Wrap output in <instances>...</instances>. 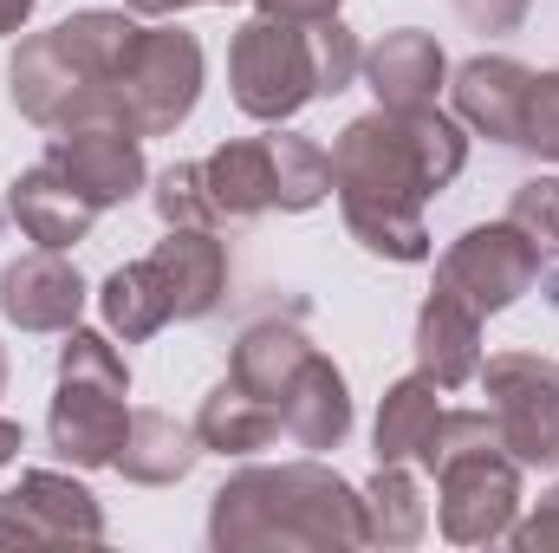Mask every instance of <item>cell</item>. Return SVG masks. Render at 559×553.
<instances>
[{
  "mask_svg": "<svg viewBox=\"0 0 559 553\" xmlns=\"http://www.w3.org/2000/svg\"><path fill=\"white\" fill-rule=\"evenodd\" d=\"M462 163H468V138L436 105H417V111L378 105L371 118H352L345 138L332 143V189L358 248L384 261H429L423 202L449 189Z\"/></svg>",
  "mask_w": 559,
  "mask_h": 553,
  "instance_id": "1",
  "label": "cell"
},
{
  "mask_svg": "<svg viewBox=\"0 0 559 553\" xmlns=\"http://www.w3.org/2000/svg\"><path fill=\"white\" fill-rule=\"evenodd\" d=\"M209 541L222 553L241 548H371L365 534V495L319 469V462H286V469H241L222 482L209 508Z\"/></svg>",
  "mask_w": 559,
  "mask_h": 553,
  "instance_id": "2",
  "label": "cell"
},
{
  "mask_svg": "<svg viewBox=\"0 0 559 553\" xmlns=\"http://www.w3.org/2000/svg\"><path fill=\"white\" fill-rule=\"evenodd\" d=\"M105 92H111V111H118L124 131H138V138L176 131L195 111V98H202V46H195V33H182V26H138L131 52L118 59Z\"/></svg>",
  "mask_w": 559,
  "mask_h": 553,
  "instance_id": "3",
  "label": "cell"
},
{
  "mask_svg": "<svg viewBox=\"0 0 559 553\" xmlns=\"http://www.w3.org/2000/svg\"><path fill=\"white\" fill-rule=\"evenodd\" d=\"M228 85H235V105L261 125H280L306 98H319L312 92V59H306V26L274 20V13L248 20L228 46Z\"/></svg>",
  "mask_w": 559,
  "mask_h": 553,
  "instance_id": "4",
  "label": "cell"
},
{
  "mask_svg": "<svg viewBox=\"0 0 559 553\" xmlns=\"http://www.w3.org/2000/svg\"><path fill=\"white\" fill-rule=\"evenodd\" d=\"M488 385V411L521 469H559V365L534 352H501L475 372Z\"/></svg>",
  "mask_w": 559,
  "mask_h": 553,
  "instance_id": "5",
  "label": "cell"
},
{
  "mask_svg": "<svg viewBox=\"0 0 559 553\" xmlns=\"http://www.w3.org/2000/svg\"><path fill=\"white\" fill-rule=\"evenodd\" d=\"M436 521L455 548H488V541H508L514 515H521V462L508 449H475V456H455L449 469H436Z\"/></svg>",
  "mask_w": 559,
  "mask_h": 553,
  "instance_id": "6",
  "label": "cell"
},
{
  "mask_svg": "<svg viewBox=\"0 0 559 553\" xmlns=\"http://www.w3.org/2000/svg\"><path fill=\"white\" fill-rule=\"evenodd\" d=\"M66 541H105V508L85 482L33 469L0 495V548H66Z\"/></svg>",
  "mask_w": 559,
  "mask_h": 553,
  "instance_id": "7",
  "label": "cell"
},
{
  "mask_svg": "<svg viewBox=\"0 0 559 553\" xmlns=\"http://www.w3.org/2000/svg\"><path fill=\"white\" fill-rule=\"evenodd\" d=\"M540 268H547V261H540L508 222H488V228H468V235L442 255L436 280H442L449 293H462V299L488 319V313L514 306V299L540 280Z\"/></svg>",
  "mask_w": 559,
  "mask_h": 553,
  "instance_id": "8",
  "label": "cell"
},
{
  "mask_svg": "<svg viewBox=\"0 0 559 553\" xmlns=\"http://www.w3.org/2000/svg\"><path fill=\"white\" fill-rule=\"evenodd\" d=\"M46 163L92 202V209H111V202H131L143 189V138L124 125H72L59 131Z\"/></svg>",
  "mask_w": 559,
  "mask_h": 553,
  "instance_id": "9",
  "label": "cell"
},
{
  "mask_svg": "<svg viewBox=\"0 0 559 553\" xmlns=\"http://www.w3.org/2000/svg\"><path fill=\"white\" fill-rule=\"evenodd\" d=\"M0 313L20 332H72L85 313V280L72 261H59V248H33L0 268Z\"/></svg>",
  "mask_w": 559,
  "mask_h": 553,
  "instance_id": "10",
  "label": "cell"
},
{
  "mask_svg": "<svg viewBox=\"0 0 559 553\" xmlns=\"http://www.w3.org/2000/svg\"><path fill=\"white\" fill-rule=\"evenodd\" d=\"M124 423H131L124 391L59 378V398H52V416H46V443H52L72 469H105V462H118V449H124Z\"/></svg>",
  "mask_w": 559,
  "mask_h": 553,
  "instance_id": "11",
  "label": "cell"
},
{
  "mask_svg": "<svg viewBox=\"0 0 559 553\" xmlns=\"http://www.w3.org/2000/svg\"><path fill=\"white\" fill-rule=\"evenodd\" d=\"M13 105L33 118V125H46V131H59L66 118H72V105L98 85L66 46H59V33H39V39H26L20 52H13Z\"/></svg>",
  "mask_w": 559,
  "mask_h": 553,
  "instance_id": "12",
  "label": "cell"
},
{
  "mask_svg": "<svg viewBox=\"0 0 559 553\" xmlns=\"http://www.w3.org/2000/svg\"><path fill=\"white\" fill-rule=\"evenodd\" d=\"M417 365L442 391H455V385H468L481 372V313L462 293H449L442 280H436V293L417 313Z\"/></svg>",
  "mask_w": 559,
  "mask_h": 553,
  "instance_id": "13",
  "label": "cell"
},
{
  "mask_svg": "<svg viewBox=\"0 0 559 553\" xmlns=\"http://www.w3.org/2000/svg\"><path fill=\"white\" fill-rule=\"evenodd\" d=\"M534 72L508 52H481L455 72V111L495 143H521V111H527Z\"/></svg>",
  "mask_w": 559,
  "mask_h": 553,
  "instance_id": "14",
  "label": "cell"
},
{
  "mask_svg": "<svg viewBox=\"0 0 559 553\" xmlns=\"http://www.w3.org/2000/svg\"><path fill=\"white\" fill-rule=\"evenodd\" d=\"M156 274L169 286V313L176 319H209L228 293V248L215 242V228H169V242H156Z\"/></svg>",
  "mask_w": 559,
  "mask_h": 553,
  "instance_id": "15",
  "label": "cell"
},
{
  "mask_svg": "<svg viewBox=\"0 0 559 553\" xmlns=\"http://www.w3.org/2000/svg\"><path fill=\"white\" fill-rule=\"evenodd\" d=\"M280 430L299 443V449H338L345 443V430H352V398H345V378H338V365L332 358H306L293 378H286V391H280Z\"/></svg>",
  "mask_w": 559,
  "mask_h": 553,
  "instance_id": "16",
  "label": "cell"
},
{
  "mask_svg": "<svg viewBox=\"0 0 559 553\" xmlns=\"http://www.w3.org/2000/svg\"><path fill=\"white\" fill-rule=\"evenodd\" d=\"M7 215L20 222V235L26 242H39V248H72V242H85V228H92V202L52 169V163H39V169H26L20 183H13V196H7Z\"/></svg>",
  "mask_w": 559,
  "mask_h": 553,
  "instance_id": "17",
  "label": "cell"
},
{
  "mask_svg": "<svg viewBox=\"0 0 559 553\" xmlns=\"http://www.w3.org/2000/svg\"><path fill=\"white\" fill-rule=\"evenodd\" d=\"M365 72H371V92L384 111H417V105H436V85H442V46L404 26V33H384L371 52H365Z\"/></svg>",
  "mask_w": 559,
  "mask_h": 553,
  "instance_id": "18",
  "label": "cell"
},
{
  "mask_svg": "<svg viewBox=\"0 0 559 553\" xmlns=\"http://www.w3.org/2000/svg\"><path fill=\"white\" fill-rule=\"evenodd\" d=\"M195 456H202L195 423H176L169 411H131L124 449L111 469H124V482H143V489H169L195 469Z\"/></svg>",
  "mask_w": 559,
  "mask_h": 553,
  "instance_id": "19",
  "label": "cell"
},
{
  "mask_svg": "<svg viewBox=\"0 0 559 553\" xmlns=\"http://www.w3.org/2000/svg\"><path fill=\"white\" fill-rule=\"evenodd\" d=\"M202 176H209V196H215L222 222H254V215L274 209V150H267V138L222 143L202 163Z\"/></svg>",
  "mask_w": 559,
  "mask_h": 553,
  "instance_id": "20",
  "label": "cell"
},
{
  "mask_svg": "<svg viewBox=\"0 0 559 553\" xmlns=\"http://www.w3.org/2000/svg\"><path fill=\"white\" fill-rule=\"evenodd\" d=\"M195 436H202V449H215V456H254V449H267L280 436V411L267 398H254L248 385L222 378V385L202 398V411H195Z\"/></svg>",
  "mask_w": 559,
  "mask_h": 553,
  "instance_id": "21",
  "label": "cell"
},
{
  "mask_svg": "<svg viewBox=\"0 0 559 553\" xmlns=\"http://www.w3.org/2000/svg\"><path fill=\"white\" fill-rule=\"evenodd\" d=\"M306 358H312V345H306L299 319H261V326H248V332H241V345H235V365H228V378H235V385H248L254 398L280 404L286 378H293V372H299Z\"/></svg>",
  "mask_w": 559,
  "mask_h": 553,
  "instance_id": "22",
  "label": "cell"
},
{
  "mask_svg": "<svg viewBox=\"0 0 559 553\" xmlns=\"http://www.w3.org/2000/svg\"><path fill=\"white\" fill-rule=\"evenodd\" d=\"M423 528H429V508H423V489L404 462H378L371 489H365V534L371 548H417Z\"/></svg>",
  "mask_w": 559,
  "mask_h": 553,
  "instance_id": "23",
  "label": "cell"
},
{
  "mask_svg": "<svg viewBox=\"0 0 559 553\" xmlns=\"http://www.w3.org/2000/svg\"><path fill=\"white\" fill-rule=\"evenodd\" d=\"M98 306H105V326H111V332H124V345L156 339V332L176 319V313H169V286H163V274H156V261L118 268V274L105 280Z\"/></svg>",
  "mask_w": 559,
  "mask_h": 553,
  "instance_id": "24",
  "label": "cell"
},
{
  "mask_svg": "<svg viewBox=\"0 0 559 553\" xmlns=\"http://www.w3.org/2000/svg\"><path fill=\"white\" fill-rule=\"evenodd\" d=\"M436 391H442V385L423 378V372L384 391V404H378V462H417L423 436H429L436 416H442Z\"/></svg>",
  "mask_w": 559,
  "mask_h": 553,
  "instance_id": "25",
  "label": "cell"
},
{
  "mask_svg": "<svg viewBox=\"0 0 559 553\" xmlns=\"http://www.w3.org/2000/svg\"><path fill=\"white\" fill-rule=\"evenodd\" d=\"M274 150V209H319L325 196H332V156L319 150L312 138H267Z\"/></svg>",
  "mask_w": 559,
  "mask_h": 553,
  "instance_id": "26",
  "label": "cell"
},
{
  "mask_svg": "<svg viewBox=\"0 0 559 553\" xmlns=\"http://www.w3.org/2000/svg\"><path fill=\"white\" fill-rule=\"evenodd\" d=\"M306 59H312V92H319V98H338V92L365 72V46H358V33H352L338 13L306 26Z\"/></svg>",
  "mask_w": 559,
  "mask_h": 553,
  "instance_id": "27",
  "label": "cell"
},
{
  "mask_svg": "<svg viewBox=\"0 0 559 553\" xmlns=\"http://www.w3.org/2000/svg\"><path fill=\"white\" fill-rule=\"evenodd\" d=\"M475 449H508L495 411H442V416H436V430L423 436L417 462L436 475V469H449L455 456H475Z\"/></svg>",
  "mask_w": 559,
  "mask_h": 553,
  "instance_id": "28",
  "label": "cell"
},
{
  "mask_svg": "<svg viewBox=\"0 0 559 553\" xmlns=\"http://www.w3.org/2000/svg\"><path fill=\"white\" fill-rule=\"evenodd\" d=\"M156 215H163L169 228H222V209H215V196H209L202 163H176V169L156 176Z\"/></svg>",
  "mask_w": 559,
  "mask_h": 553,
  "instance_id": "29",
  "label": "cell"
},
{
  "mask_svg": "<svg viewBox=\"0 0 559 553\" xmlns=\"http://www.w3.org/2000/svg\"><path fill=\"white\" fill-rule=\"evenodd\" d=\"M508 228H514L540 261H554L559 255V176H534V183L514 189V202H508Z\"/></svg>",
  "mask_w": 559,
  "mask_h": 553,
  "instance_id": "30",
  "label": "cell"
},
{
  "mask_svg": "<svg viewBox=\"0 0 559 553\" xmlns=\"http://www.w3.org/2000/svg\"><path fill=\"white\" fill-rule=\"evenodd\" d=\"M59 378H72V385H105V391H131V365L111 352V339H98V332H66V352H59Z\"/></svg>",
  "mask_w": 559,
  "mask_h": 553,
  "instance_id": "31",
  "label": "cell"
},
{
  "mask_svg": "<svg viewBox=\"0 0 559 553\" xmlns=\"http://www.w3.org/2000/svg\"><path fill=\"white\" fill-rule=\"evenodd\" d=\"M521 143L534 156H554L559 163V72H534L527 111H521Z\"/></svg>",
  "mask_w": 559,
  "mask_h": 553,
  "instance_id": "32",
  "label": "cell"
},
{
  "mask_svg": "<svg viewBox=\"0 0 559 553\" xmlns=\"http://www.w3.org/2000/svg\"><path fill=\"white\" fill-rule=\"evenodd\" d=\"M508 541H514L521 553H554L559 548V482H554V495H547L527 521H514V528H508Z\"/></svg>",
  "mask_w": 559,
  "mask_h": 553,
  "instance_id": "33",
  "label": "cell"
},
{
  "mask_svg": "<svg viewBox=\"0 0 559 553\" xmlns=\"http://www.w3.org/2000/svg\"><path fill=\"white\" fill-rule=\"evenodd\" d=\"M527 7H534V0H455V13H462L475 33H514V26L527 20Z\"/></svg>",
  "mask_w": 559,
  "mask_h": 553,
  "instance_id": "34",
  "label": "cell"
},
{
  "mask_svg": "<svg viewBox=\"0 0 559 553\" xmlns=\"http://www.w3.org/2000/svg\"><path fill=\"white\" fill-rule=\"evenodd\" d=\"M261 13L293 20V26H312V20H332V13H338V0H261Z\"/></svg>",
  "mask_w": 559,
  "mask_h": 553,
  "instance_id": "35",
  "label": "cell"
},
{
  "mask_svg": "<svg viewBox=\"0 0 559 553\" xmlns=\"http://www.w3.org/2000/svg\"><path fill=\"white\" fill-rule=\"evenodd\" d=\"M20 449H26V436H20V423H7V416H0V469H7V462H13Z\"/></svg>",
  "mask_w": 559,
  "mask_h": 553,
  "instance_id": "36",
  "label": "cell"
},
{
  "mask_svg": "<svg viewBox=\"0 0 559 553\" xmlns=\"http://www.w3.org/2000/svg\"><path fill=\"white\" fill-rule=\"evenodd\" d=\"M26 13H33V0H0V33H20Z\"/></svg>",
  "mask_w": 559,
  "mask_h": 553,
  "instance_id": "37",
  "label": "cell"
},
{
  "mask_svg": "<svg viewBox=\"0 0 559 553\" xmlns=\"http://www.w3.org/2000/svg\"><path fill=\"white\" fill-rule=\"evenodd\" d=\"M182 7H202V0H131V13H156V20L163 13H182Z\"/></svg>",
  "mask_w": 559,
  "mask_h": 553,
  "instance_id": "38",
  "label": "cell"
},
{
  "mask_svg": "<svg viewBox=\"0 0 559 553\" xmlns=\"http://www.w3.org/2000/svg\"><path fill=\"white\" fill-rule=\"evenodd\" d=\"M0 391H7V352H0Z\"/></svg>",
  "mask_w": 559,
  "mask_h": 553,
  "instance_id": "39",
  "label": "cell"
}]
</instances>
